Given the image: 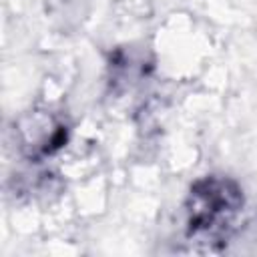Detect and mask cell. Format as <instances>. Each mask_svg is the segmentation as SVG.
<instances>
[{"instance_id": "6da1fadb", "label": "cell", "mask_w": 257, "mask_h": 257, "mask_svg": "<svg viewBox=\"0 0 257 257\" xmlns=\"http://www.w3.org/2000/svg\"><path fill=\"white\" fill-rule=\"evenodd\" d=\"M245 207L237 181L225 175L197 179L185 199V235L189 243L215 251L233 235Z\"/></svg>"}]
</instances>
